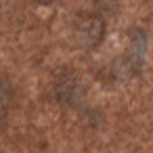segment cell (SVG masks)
<instances>
[{
	"label": "cell",
	"instance_id": "5",
	"mask_svg": "<svg viewBox=\"0 0 153 153\" xmlns=\"http://www.w3.org/2000/svg\"><path fill=\"white\" fill-rule=\"evenodd\" d=\"M11 97H13V86L9 84V80L0 78V120H2L4 113H7V107L11 103Z\"/></svg>",
	"mask_w": 153,
	"mask_h": 153
},
{
	"label": "cell",
	"instance_id": "6",
	"mask_svg": "<svg viewBox=\"0 0 153 153\" xmlns=\"http://www.w3.org/2000/svg\"><path fill=\"white\" fill-rule=\"evenodd\" d=\"M34 2H38V4H53V2H57V0H34Z\"/></svg>",
	"mask_w": 153,
	"mask_h": 153
},
{
	"label": "cell",
	"instance_id": "2",
	"mask_svg": "<svg viewBox=\"0 0 153 153\" xmlns=\"http://www.w3.org/2000/svg\"><path fill=\"white\" fill-rule=\"evenodd\" d=\"M55 94H57V101L61 105H78L84 97V86L76 76L65 74L61 80H57Z\"/></svg>",
	"mask_w": 153,
	"mask_h": 153
},
{
	"label": "cell",
	"instance_id": "3",
	"mask_svg": "<svg viewBox=\"0 0 153 153\" xmlns=\"http://www.w3.org/2000/svg\"><path fill=\"white\" fill-rule=\"evenodd\" d=\"M140 63L143 59L140 57H134V55H124L120 61H115V78L120 80H128V78H134L138 71H140Z\"/></svg>",
	"mask_w": 153,
	"mask_h": 153
},
{
	"label": "cell",
	"instance_id": "1",
	"mask_svg": "<svg viewBox=\"0 0 153 153\" xmlns=\"http://www.w3.org/2000/svg\"><path fill=\"white\" fill-rule=\"evenodd\" d=\"M74 36L82 48H94L97 44H101V40L105 36V21L97 15H86V17L78 19Z\"/></svg>",
	"mask_w": 153,
	"mask_h": 153
},
{
	"label": "cell",
	"instance_id": "4",
	"mask_svg": "<svg viewBox=\"0 0 153 153\" xmlns=\"http://www.w3.org/2000/svg\"><path fill=\"white\" fill-rule=\"evenodd\" d=\"M145 51H147V34L143 30H132L130 32V48H128V53L143 59Z\"/></svg>",
	"mask_w": 153,
	"mask_h": 153
}]
</instances>
